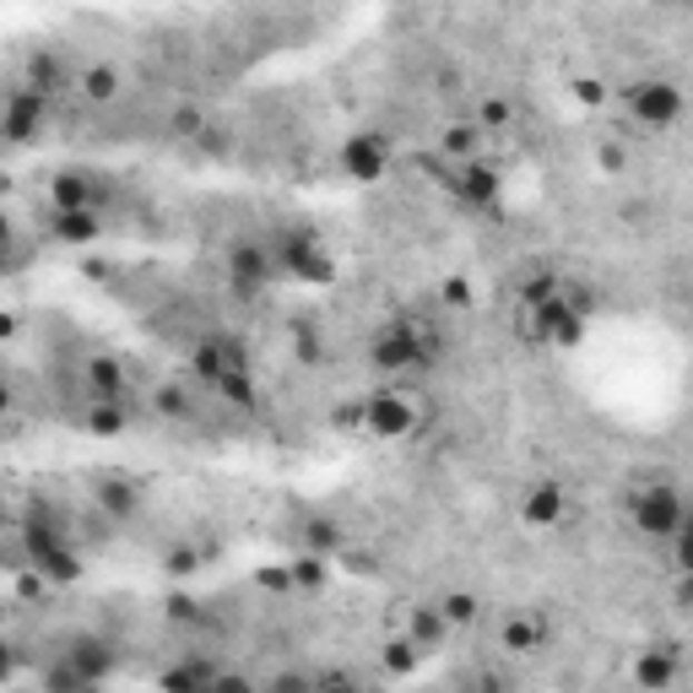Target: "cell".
Returning a JSON list of instances; mask_svg holds the SVG:
<instances>
[{
	"mask_svg": "<svg viewBox=\"0 0 693 693\" xmlns=\"http://www.w3.org/2000/svg\"><path fill=\"white\" fill-rule=\"evenodd\" d=\"M103 201H109V179L98 168H60L49 179V206L55 211H92V217H103Z\"/></svg>",
	"mask_w": 693,
	"mask_h": 693,
	"instance_id": "cell-4",
	"label": "cell"
},
{
	"mask_svg": "<svg viewBox=\"0 0 693 693\" xmlns=\"http://www.w3.org/2000/svg\"><path fill=\"white\" fill-rule=\"evenodd\" d=\"M368 693H379V689H368Z\"/></svg>",
	"mask_w": 693,
	"mask_h": 693,
	"instance_id": "cell-38",
	"label": "cell"
},
{
	"mask_svg": "<svg viewBox=\"0 0 693 693\" xmlns=\"http://www.w3.org/2000/svg\"><path fill=\"white\" fill-rule=\"evenodd\" d=\"M271 260H277V271L298 277V283H330V255L320 249V239H315L309 228L277 234V239H271Z\"/></svg>",
	"mask_w": 693,
	"mask_h": 693,
	"instance_id": "cell-2",
	"label": "cell"
},
{
	"mask_svg": "<svg viewBox=\"0 0 693 693\" xmlns=\"http://www.w3.org/2000/svg\"><path fill=\"white\" fill-rule=\"evenodd\" d=\"M0 412H11V390L6 385H0Z\"/></svg>",
	"mask_w": 693,
	"mask_h": 693,
	"instance_id": "cell-37",
	"label": "cell"
},
{
	"mask_svg": "<svg viewBox=\"0 0 693 693\" xmlns=\"http://www.w3.org/2000/svg\"><path fill=\"white\" fill-rule=\"evenodd\" d=\"M623 164H628V158H623V147H602V168H612V174H617Z\"/></svg>",
	"mask_w": 693,
	"mask_h": 693,
	"instance_id": "cell-35",
	"label": "cell"
},
{
	"mask_svg": "<svg viewBox=\"0 0 693 693\" xmlns=\"http://www.w3.org/2000/svg\"><path fill=\"white\" fill-rule=\"evenodd\" d=\"M60 661L82 677L87 689H98V683L115 672V645H109V640H98V634H77V640H71V651L60 655Z\"/></svg>",
	"mask_w": 693,
	"mask_h": 693,
	"instance_id": "cell-12",
	"label": "cell"
},
{
	"mask_svg": "<svg viewBox=\"0 0 693 693\" xmlns=\"http://www.w3.org/2000/svg\"><path fill=\"white\" fill-rule=\"evenodd\" d=\"M168 570L190 574V570H196V553H190V547H179V553H168Z\"/></svg>",
	"mask_w": 693,
	"mask_h": 693,
	"instance_id": "cell-32",
	"label": "cell"
},
{
	"mask_svg": "<svg viewBox=\"0 0 693 693\" xmlns=\"http://www.w3.org/2000/svg\"><path fill=\"white\" fill-rule=\"evenodd\" d=\"M445 634H449V623L439 617V607H417V612H412V634H407V640L417 645V655H428L439 640H445Z\"/></svg>",
	"mask_w": 693,
	"mask_h": 693,
	"instance_id": "cell-19",
	"label": "cell"
},
{
	"mask_svg": "<svg viewBox=\"0 0 693 693\" xmlns=\"http://www.w3.org/2000/svg\"><path fill=\"white\" fill-rule=\"evenodd\" d=\"M634 683L645 693H666L677 683V645H651V651H640L634 661Z\"/></svg>",
	"mask_w": 693,
	"mask_h": 693,
	"instance_id": "cell-14",
	"label": "cell"
},
{
	"mask_svg": "<svg viewBox=\"0 0 693 693\" xmlns=\"http://www.w3.org/2000/svg\"><path fill=\"white\" fill-rule=\"evenodd\" d=\"M43 120H49V98L28 92V87H11V92H6V103H0V141L28 147V141L43 130Z\"/></svg>",
	"mask_w": 693,
	"mask_h": 693,
	"instance_id": "cell-5",
	"label": "cell"
},
{
	"mask_svg": "<svg viewBox=\"0 0 693 693\" xmlns=\"http://www.w3.org/2000/svg\"><path fill=\"white\" fill-rule=\"evenodd\" d=\"M564 515H570V493H564V483H553V477H536V483L521 493V521H526L531 531L558 526Z\"/></svg>",
	"mask_w": 693,
	"mask_h": 693,
	"instance_id": "cell-9",
	"label": "cell"
},
{
	"mask_svg": "<svg viewBox=\"0 0 693 693\" xmlns=\"http://www.w3.org/2000/svg\"><path fill=\"white\" fill-rule=\"evenodd\" d=\"M82 428H92L98 439H115L125 428V407H87L82 412Z\"/></svg>",
	"mask_w": 693,
	"mask_h": 693,
	"instance_id": "cell-24",
	"label": "cell"
},
{
	"mask_svg": "<svg viewBox=\"0 0 693 693\" xmlns=\"http://www.w3.org/2000/svg\"><path fill=\"white\" fill-rule=\"evenodd\" d=\"M98 234H103V217H92V211H55V206H49V239H55V245L87 249Z\"/></svg>",
	"mask_w": 693,
	"mask_h": 693,
	"instance_id": "cell-15",
	"label": "cell"
},
{
	"mask_svg": "<svg viewBox=\"0 0 693 693\" xmlns=\"http://www.w3.org/2000/svg\"><path fill=\"white\" fill-rule=\"evenodd\" d=\"M228 271H234V277H239V283H271V277H277V260H271V245H266V239H260V245H255V239H245V245H234L228 249Z\"/></svg>",
	"mask_w": 693,
	"mask_h": 693,
	"instance_id": "cell-16",
	"label": "cell"
},
{
	"mask_svg": "<svg viewBox=\"0 0 693 693\" xmlns=\"http://www.w3.org/2000/svg\"><path fill=\"white\" fill-rule=\"evenodd\" d=\"M439 147H445V164H472L483 152V130L477 125H449Z\"/></svg>",
	"mask_w": 693,
	"mask_h": 693,
	"instance_id": "cell-20",
	"label": "cell"
},
{
	"mask_svg": "<svg viewBox=\"0 0 693 693\" xmlns=\"http://www.w3.org/2000/svg\"><path fill=\"white\" fill-rule=\"evenodd\" d=\"M536 336L553 341V347H580V341H585V315H574L570 304L553 293V298L536 309Z\"/></svg>",
	"mask_w": 693,
	"mask_h": 693,
	"instance_id": "cell-13",
	"label": "cell"
},
{
	"mask_svg": "<svg viewBox=\"0 0 693 693\" xmlns=\"http://www.w3.org/2000/svg\"><path fill=\"white\" fill-rule=\"evenodd\" d=\"M92 504L103 521H136L141 515V483H130L125 472H103L92 483Z\"/></svg>",
	"mask_w": 693,
	"mask_h": 693,
	"instance_id": "cell-11",
	"label": "cell"
},
{
	"mask_svg": "<svg viewBox=\"0 0 693 693\" xmlns=\"http://www.w3.org/2000/svg\"><path fill=\"white\" fill-rule=\"evenodd\" d=\"M390 158H396V147L379 136V130H358V136H347V147H341V168H347V179H379V174H390Z\"/></svg>",
	"mask_w": 693,
	"mask_h": 693,
	"instance_id": "cell-7",
	"label": "cell"
},
{
	"mask_svg": "<svg viewBox=\"0 0 693 693\" xmlns=\"http://www.w3.org/2000/svg\"><path fill=\"white\" fill-rule=\"evenodd\" d=\"M17 245V222H11V211L0 206V249H11Z\"/></svg>",
	"mask_w": 693,
	"mask_h": 693,
	"instance_id": "cell-33",
	"label": "cell"
},
{
	"mask_svg": "<svg viewBox=\"0 0 693 693\" xmlns=\"http://www.w3.org/2000/svg\"><path fill=\"white\" fill-rule=\"evenodd\" d=\"M315 693H368V689L353 683V677H326V683H315Z\"/></svg>",
	"mask_w": 693,
	"mask_h": 693,
	"instance_id": "cell-31",
	"label": "cell"
},
{
	"mask_svg": "<svg viewBox=\"0 0 693 693\" xmlns=\"http://www.w3.org/2000/svg\"><path fill=\"white\" fill-rule=\"evenodd\" d=\"M11 672H17V651L0 640V683H11Z\"/></svg>",
	"mask_w": 693,
	"mask_h": 693,
	"instance_id": "cell-34",
	"label": "cell"
},
{
	"mask_svg": "<svg viewBox=\"0 0 693 693\" xmlns=\"http://www.w3.org/2000/svg\"><path fill=\"white\" fill-rule=\"evenodd\" d=\"M498 168L483 164V158H472V164H449V196L466 206H493L498 201Z\"/></svg>",
	"mask_w": 693,
	"mask_h": 693,
	"instance_id": "cell-10",
	"label": "cell"
},
{
	"mask_svg": "<svg viewBox=\"0 0 693 693\" xmlns=\"http://www.w3.org/2000/svg\"><path fill=\"white\" fill-rule=\"evenodd\" d=\"M477 596H466V591H455V596H445L439 602V617H445L449 628H466V623H477Z\"/></svg>",
	"mask_w": 693,
	"mask_h": 693,
	"instance_id": "cell-22",
	"label": "cell"
},
{
	"mask_svg": "<svg viewBox=\"0 0 693 693\" xmlns=\"http://www.w3.org/2000/svg\"><path fill=\"white\" fill-rule=\"evenodd\" d=\"M22 87H28V92H39V98H49V92H55V87H66V66H60V55H33V60H28V77H22Z\"/></svg>",
	"mask_w": 693,
	"mask_h": 693,
	"instance_id": "cell-18",
	"label": "cell"
},
{
	"mask_svg": "<svg viewBox=\"0 0 693 693\" xmlns=\"http://www.w3.org/2000/svg\"><path fill=\"white\" fill-rule=\"evenodd\" d=\"M11 271H17V245L0 249V277H11Z\"/></svg>",
	"mask_w": 693,
	"mask_h": 693,
	"instance_id": "cell-36",
	"label": "cell"
},
{
	"mask_svg": "<svg viewBox=\"0 0 693 693\" xmlns=\"http://www.w3.org/2000/svg\"><path fill=\"white\" fill-rule=\"evenodd\" d=\"M287 580H293L298 591H315V585L326 580V570H320V558H315V553H304V558H293V570H287Z\"/></svg>",
	"mask_w": 693,
	"mask_h": 693,
	"instance_id": "cell-26",
	"label": "cell"
},
{
	"mask_svg": "<svg viewBox=\"0 0 693 693\" xmlns=\"http://www.w3.org/2000/svg\"><path fill=\"white\" fill-rule=\"evenodd\" d=\"M677 115H683V87L677 82L651 77V82L628 87V120L640 130H666V125H677Z\"/></svg>",
	"mask_w": 693,
	"mask_h": 693,
	"instance_id": "cell-3",
	"label": "cell"
},
{
	"mask_svg": "<svg viewBox=\"0 0 693 693\" xmlns=\"http://www.w3.org/2000/svg\"><path fill=\"white\" fill-rule=\"evenodd\" d=\"M168 130H174L179 141H196V136H201V130H206V115H201V109H196V103H179V109L168 115Z\"/></svg>",
	"mask_w": 693,
	"mask_h": 693,
	"instance_id": "cell-25",
	"label": "cell"
},
{
	"mask_svg": "<svg viewBox=\"0 0 693 693\" xmlns=\"http://www.w3.org/2000/svg\"><path fill=\"white\" fill-rule=\"evenodd\" d=\"M120 87H125V77H120V66H109V60H92L82 77H77V92H82L92 109H109L115 98H120Z\"/></svg>",
	"mask_w": 693,
	"mask_h": 693,
	"instance_id": "cell-17",
	"label": "cell"
},
{
	"mask_svg": "<svg viewBox=\"0 0 693 693\" xmlns=\"http://www.w3.org/2000/svg\"><path fill=\"white\" fill-rule=\"evenodd\" d=\"M628 515H634V531L651 536V542H666V536H677V531L689 526V504H683L677 483H666V477H651Z\"/></svg>",
	"mask_w": 693,
	"mask_h": 693,
	"instance_id": "cell-1",
	"label": "cell"
},
{
	"mask_svg": "<svg viewBox=\"0 0 693 693\" xmlns=\"http://www.w3.org/2000/svg\"><path fill=\"white\" fill-rule=\"evenodd\" d=\"M266 693H315V677H304V672H287V677H277Z\"/></svg>",
	"mask_w": 693,
	"mask_h": 693,
	"instance_id": "cell-30",
	"label": "cell"
},
{
	"mask_svg": "<svg viewBox=\"0 0 693 693\" xmlns=\"http://www.w3.org/2000/svg\"><path fill=\"white\" fill-rule=\"evenodd\" d=\"M374 368L379 374H407V368L423 364V353H417V326L412 320H396V326H385L374 336Z\"/></svg>",
	"mask_w": 693,
	"mask_h": 693,
	"instance_id": "cell-8",
	"label": "cell"
},
{
	"mask_svg": "<svg viewBox=\"0 0 693 693\" xmlns=\"http://www.w3.org/2000/svg\"><path fill=\"white\" fill-rule=\"evenodd\" d=\"M364 428L374 439H407L417 428V407L407 402V390H374L364 402Z\"/></svg>",
	"mask_w": 693,
	"mask_h": 693,
	"instance_id": "cell-6",
	"label": "cell"
},
{
	"mask_svg": "<svg viewBox=\"0 0 693 693\" xmlns=\"http://www.w3.org/2000/svg\"><path fill=\"white\" fill-rule=\"evenodd\" d=\"M152 407L164 412V417H174V423H190V417H196V390H190V385H158V390H152Z\"/></svg>",
	"mask_w": 693,
	"mask_h": 693,
	"instance_id": "cell-21",
	"label": "cell"
},
{
	"mask_svg": "<svg viewBox=\"0 0 693 693\" xmlns=\"http://www.w3.org/2000/svg\"><path fill=\"white\" fill-rule=\"evenodd\" d=\"M412 666H417V645H412V640L385 645V672H396V677H402V672H412Z\"/></svg>",
	"mask_w": 693,
	"mask_h": 693,
	"instance_id": "cell-28",
	"label": "cell"
},
{
	"mask_svg": "<svg viewBox=\"0 0 693 693\" xmlns=\"http://www.w3.org/2000/svg\"><path fill=\"white\" fill-rule=\"evenodd\" d=\"M211 677H201V672H190V666H168L164 672V689L168 693H201Z\"/></svg>",
	"mask_w": 693,
	"mask_h": 693,
	"instance_id": "cell-27",
	"label": "cell"
},
{
	"mask_svg": "<svg viewBox=\"0 0 693 693\" xmlns=\"http://www.w3.org/2000/svg\"><path fill=\"white\" fill-rule=\"evenodd\" d=\"M211 693H260V689H255V683H245L239 672H217V677H211Z\"/></svg>",
	"mask_w": 693,
	"mask_h": 693,
	"instance_id": "cell-29",
	"label": "cell"
},
{
	"mask_svg": "<svg viewBox=\"0 0 693 693\" xmlns=\"http://www.w3.org/2000/svg\"><path fill=\"white\" fill-rule=\"evenodd\" d=\"M542 645V634H536V623L531 617H509L504 623V651H515V655H526Z\"/></svg>",
	"mask_w": 693,
	"mask_h": 693,
	"instance_id": "cell-23",
	"label": "cell"
}]
</instances>
